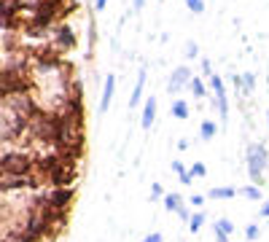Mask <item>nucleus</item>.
Listing matches in <instances>:
<instances>
[{
	"label": "nucleus",
	"instance_id": "nucleus-15",
	"mask_svg": "<svg viewBox=\"0 0 269 242\" xmlns=\"http://www.w3.org/2000/svg\"><path fill=\"white\" fill-rule=\"evenodd\" d=\"M172 172L178 175V178H180V183H183V186H189L191 180H194V175L183 170V162H172Z\"/></svg>",
	"mask_w": 269,
	"mask_h": 242
},
{
	"label": "nucleus",
	"instance_id": "nucleus-21",
	"mask_svg": "<svg viewBox=\"0 0 269 242\" xmlns=\"http://www.w3.org/2000/svg\"><path fill=\"white\" fill-rule=\"evenodd\" d=\"M189 172L194 175V178H205V175H207V167L197 162V164H191V170H189Z\"/></svg>",
	"mask_w": 269,
	"mask_h": 242
},
{
	"label": "nucleus",
	"instance_id": "nucleus-12",
	"mask_svg": "<svg viewBox=\"0 0 269 242\" xmlns=\"http://www.w3.org/2000/svg\"><path fill=\"white\" fill-rule=\"evenodd\" d=\"M216 135H218V127H216V121H202V124H199V137H202V140H205V143H210Z\"/></svg>",
	"mask_w": 269,
	"mask_h": 242
},
{
	"label": "nucleus",
	"instance_id": "nucleus-25",
	"mask_svg": "<svg viewBox=\"0 0 269 242\" xmlns=\"http://www.w3.org/2000/svg\"><path fill=\"white\" fill-rule=\"evenodd\" d=\"M202 204H205V197H202V194H194V197H191V207H202Z\"/></svg>",
	"mask_w": 269,
	"mask_h": 242
},
{
	"label": "nucleus",
	"instance_id": "nucleus-22",
	"mask_svg": "<svg viewBox=\"0 0 269 242\" xmlns=\"http://www.w3.org/2000/svg\"><path fill=\"white\" fill-rule=\"evenodd\" d=\"M243 86H245L248 92L256 86V76H253V73H245V76H243Z\"/></svg>",
	"mask_w": 269,
	"mask_h": 242
},
{
	"label": "nucleus",
	"instance_id": "nucleus-6",
	"mask_svg": "<svg viewBox=\"0 0 269 242\" xmlns=\"http://www.w3.org/2000/svg\"><path fill=\"white\" fill-rule=\"evenodd\" d=\"M33 178L30 175H3L0 178V189L3 191H14V189H30Z\"/></svg>",
	"mask_w": 269,
	"mask_h": 242
},
{
	"label": "nucleus",
	"instance_id": "nucleus-16",
	"mask_svg": "<svg viewBox=\"0 0 269 242\" xmlns=\"http://www.w3.org/2000/svg\"><path fill=\"white\" fill-rule=\"evenodd\" d=\"M239 194H243L245 199H253V202L261 199V189H258V186H248V189H239Z\"/></svg>",
	"mask_w": 269,
	"mask_h": 242
},
{
	"label": "nucleus",
	"instance_id": "nucleus-27",
	"mask_svg": "<svg viewBox=\"0 0 269 242\" xmlns=\"http://www.w3.org/2000/svg\"><path fill=\"white\" fill-rule=\"evenodd\" d=\"M202 70H205L207 76H213V68H210V59H202Z\"/></svg>",
	"mask_w": 269,
	"mask_h": 242
},
{
	"label": "nucleus",
	"instance_id": "nucleus-2",
	"mask_svg": "<svg viewBox=\"0 0 269 242\" xmlns=\"http://www.w3.org/2000/svg\"><path fill=\"white\" fill-rule=\"evenodd\" d=\"M30 167H33V162H30V156H24V154L6 151L3 159H0V170H3V175H27Z\"/></svg>",
	"mask_w": 269,
	"mask_h": 242
},
{
	"label": "nucleus",
	"instance_id": "nucleus-26",
	"mask_svg": "<svg viewBox=\"0 0 269 242\" xmlns=\"http://www.w3.org/2000/svg\"><path fill=\"white\" fill-rule=\"evenodd\" d=\"M258 218H269V199L258 207Z\"/></svg>",
	"mask_w": 269,
	"mask_h": 242
},
{
	"label": "nucleus",
	"instance_id": "nucleus-24",
	"mask_svg": "<svg viewBox=\"0 0 269 242\" xmlns=\"http://www.w3.org/2000/svg\"><path fill=\"white\" fill-rule=\"evenodd\" d=\"M143 242H165V237H162L159 231H153V234H146V237H143Z\"/></svg>",
	"mask_w": 269,
	"mask_h": 242
},
{
	"label": "nucleus",
	"instance_id": "nucleus-3",
	"mask_svg": "<svg viewBox=\"0 0 269 242\" xmlns=\"http://www.w3.org/2000/svg\"><path fill=\"white\" fill-rule=\"evenodd\" d=\"M207 86H210V92L216 95L218 116H221V118H226V116H229V97H226V89H224V78L213 73V76H207Z\"/></svg>",
	"mask_w": 269,
	"mask_h": 242
},
{
	"label": "nucleus",
	"instance_id": "nucleus-14",
	"mask_svg": "<svg viewBox=\"0 0 269 242\" xmlns=\"http://www.w3.org/2000/svg\"><path fill=\"white\" fill-rule=\"evenodd\" d=\"M189 89L194 92V97H197V100H205V95H207V86H205V81H202L199 76H194V78H191Z\"/></svg>",
	"mask_w": 269,
	"mask_h": 242
},
{
	"label": "nucleus",
	"instance_id": "nucleus-23",
	"mask_svg": "<svg viewBox=\"0 0 269 242\" xmlns=\"http://www.w3.org/2000/svg\"><path fill=\"white\" fill-rule=\"evenodd\" d=\"M151 197H153V199H159V197L165 199V191H162V186H159V183H153V186H151Z\"/></svg>",
	"mask_w": 269,
	"mask_h": 242
},
{
	"label": "nucleus",
	"instance_id": "nucleus-5",
	"mask_svg": "<svg viewBox=\"0 0 269 242\" xmlns=\"http://www.w3.org/2000/svg\"><path fill=\"white\" fill-rule=\"evenodd\" d=\"M165 207H167L170 213H178L180 221H191V216H194V213L186 210L183 197H180V194H165Z\"/></svg>",
	"mask_w": 269,
	"mask_h": 242
},
{
	"label": "nucleus",
	"instance_id": "nucleus-17",
	"mask_svg": "<svg viewBox=\"0 0 269 242\" xmlns=\"http://www.w3.org/2000/svg\"><path fill=\"white\" fill-rule=\"evenodd\" d=\"M202 226H205V213H194V216H191V221H189V229L197 234Z\"/></svg>",
	"mask_w": 269,
	"mask_h": 242
},
{
	"label": "nucleus",
	"instance_id": "nucleus-11",
	"mask_svg": "<svg viewBox=\"0 0 269 242\" xmlns=\"http://www.w3.org/2000/svg\"><path fill=\"white\" fill-rule=\"evenodd\" d=\"M170 113L175 116L178 121H186V118H189V113H191V108H189V102H186V100H172Z\"/></svg>",
	"mask_w": 269,
	"mask_h": 242
},
{
	"label": "nucleus",
	"instance_id": "nucleus-7",
	"mask_svg": "<svg viewBox=\"0 0 269 242\" xmlns=\"http://www.w3.org/2000/svg\"><path fill=\"white\" fill-rule=\"evenodd\" d=\"M153 121H156V97H148L143 102V113H140V127L143 129H151Z\"/></svg>",
	"mask_w": 269,
	"mask_h": 242
},
{
	"label": "nucleus",
	"instance_id": "nucleus-30",
	"mask_svg": "<svg viewBox=\"0 0 269 242\" xmlns=\"http://www.w3.org/2000/svg\"><path fill=\"white\" fill-rule=\"evenodd\" d=\"M54 3H60V6H62V3H65V0H54Z\"/></svg>",
	"mask_w": 269,
	"mask_h": 242
},
{
	"label": "nucleus",
	"instance_id": "nucleus-9",
	"mask_svg": "<svg viewBox=\"0 0 269 242\" xmlns=\"http://www.w3.org/2000/svg\"><path fill=\"white\" fill-rule=\"evenodd\" d=\"M113 95H116V76H108V81H105V86H102V97H100V113H105V110L111 108Z\"/></svg>",
	"mask_w": 269,
	"mask_h": 242
},
{
	"label": "nucleus",
	"instance_id": "nucleus-28",
	"mask_svg": "<svg viewBox=\"0 0 269 242\" xmlns=\"http://www.w3.org/2000/svg\"><path fill=\"white\" fill-rule=\"evenodd\" d=\"M105 6H108V0H94V8H97V11H102Z\"/></svg>",
	"mask_w": 269,
	"mask_h": 242
},
{
	"label": "nucleus",
	"instance_id": "nucleus-13",
	"mask_svg": "<svg viewBox=\"0 0 269 242\" xmlns=\"http://www.w3.org/2000/svg\"><path fill=\"white\" fill-rule=\"evenodd\" d=\"M237 189H229V186H221V189H210L207 191V197L210 199H232V197H237Z\"/></svg>",
	"mask_w": 269,
	"mask_h": 242
},
{
	"label": "nucleus",
	"instance_id": "nucleus-19",
	"mask_svg": "<svg viewBox=\"0 0 269 242\" xmlns=\"http://www.w3.org/2000/svg\"><path fill=\"white\" fill-rule=\"evenodd\" d=\"M183 54H186V59H197V57H199V46H197L194 41H189L186 49H183Z\"/></svg>",
	"mask_w": 269,
	"mask_h": 242
},
{
	"label": "nucleus",
	"instance_id": "nucleus-29",
	"mask_svg": "<svg viewBox=\"0 0 269 242\" xmlns=\"http://www.w3.org/2000/svg\"><path fill=\"white\" fill-rule=\"evenodd\" d=\"M132 6H134V8H138V11H140V8L146 6V0H132Z\"/></svg>",
	"mask_w": 269,
	"mask_h": 242
},
{
	"label": "nucleus",
	"instance_id": "nucleus-4",
	"mask_svg": "<svg viewBox=\"0 0 269 242\" xmlns=\"http://www.w3.org/2000/svg\"><path fill=\"white\" fill-rule=\"evenodd\" d=\"M191 78H194V73H191L186 65H178L175 70L170 73V81H167V92L170 95H178L180 89H186L189 83H191Z\"/></svg>",
	"mask_w": 269,
	"mask_h": 242
},
{
	"label": "nucleus",
	"instance_id": "nucleus-10",
	"mask_svg": "<svg viewBox=\"0 0 269 242\" xmlns=\"http://www.w3.org/2000/svg\"><path fill=\"white\" fill-rule=\"evenodd\" d=\"M143 89H146V68H140V73H138V81H134V89H132V95H129V110L140 105Z\"/></svg>",
	"mask_w": 269,
	"mask_h": 242
},
{
	"label": "nucleus",
	"instance_id": "nucleus-1",
	"mask_svg": "<svg viewBox=\"0 0 269 242\" xmlns=\"http://www.w3.org/2000/svg\"><path fill=\"white\" fill-rule=\"evenodd\" d=\"M245 162H248V175L256 186H261L264 180V170L269 167V151L261 143H251L245 148Z\"/></svg>",
	"mask_w": 269,
	"mask_h": 242
},
{
	"label": "nucleus",
	"instance_id": "nucleus-18",
	"mask_svg": "<svg viewBox=\"0 0 269 242\" xmlns=\"http://www.w3.org/2000/svg\"><path fill=\"white\" fill-rule=\"evenodd\" d=\"M186 8L191 14H205V0H186Z\"/></svg>",
	"mask_w": 269,
	"mask_h": 242
},
{
	"label": "nucleus",
	"instance_id": "nucleus-8",
	"mask_svg": "<svg viewBox=\"0 0 269 242\" xmlns=\"http://www.w3.org/2000/svg\"><path fill=\"white\" fill-rule=\"evenodd\" d=\"M213 234H216V242H229V237L234 234V223L229 218H218L213 223Z\"/></svg>",
	"mask_w": 269,
	"mask_h": 242
},
{
	"label": "nucleus",
	"instance_id": "nucleus-31",
	"mask_svg": "<svg viewBox=\"0 0 269 242\" xmlns=\"http://www.w3.org/2000/svg\"><path fill=\"white\" fill-rule=\"evenodd\" d=\"M266 124H269V110H266Z\"/></svg>",
	"mask_w": 269,
	"mask_h": 242
},
{
	"label": "nucleus",
	"instance_id": "nucleus-20",
	"mask_svg": "<svg viewBox=\"0 0 269 242\" xmlns=\"http://www.w3.org/2000/svg\"><path fill=\"white\" fill-rule=\"evenodd\" d=\"M258 234H261V229H258V223H251V226H245V239L253 242Z\"/></svg>",
	"mask_w": 269,
	"mask_h": 242
}]
</instances>
